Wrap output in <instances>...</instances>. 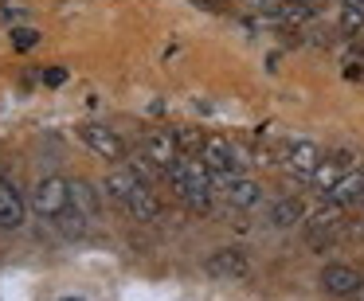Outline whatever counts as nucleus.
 Masks as SVG:
<instances>
[{
    "label": "nucleus",
    "instance_id": "nucleus-23",
    "mask_svg": "<svg viewBox=\"0 0 364 301\" xmlns=\"http://www.w3.org/2000/svg\"><path fill=\"white\" fill-rule=\"evenodd\" d=\"M341 9H364V0H341Z\"/></svg>",
    "mask_w": 364,
    "mask_h": 301
},
{
    "label": "nucleus",
    "instance_id": "nucleus-2",
    "mask_svg": "<svg viewBox=\"0 0 364 301\" xmlns=\"http://www.w3.org/2000/svg\"><path fill=\"white\" fill-rule=\"evenodd\" d=\"M28 204H32V212L40 215V219L55 223L59 215L75 204V199H71V180H67V176H59V173L40 176V180H36V188H32V196H28Z\"/></svg>",
    "mask_w": 364,
    "mask_h": 301
},
{
    "label": "nucleus",
    "instance_id": "nucleus-18",
    "mask_svg": "<svg viewBox=\"0 0 364 301\" xmlns=\"http://www.w3.org/2000/svg\"><path fill=\"white\" fill-rule=\"evenodd\" d=\"M55 223H59V231H63L67 239H82V235H87V212H82L79 204H71Z\"/></svg>",
    "mask_w": 364,
    "mask_h": 301
},
{
    "label": "nucleus",
    "instance_id": "nucleus-26",
    "mask_svg": "<svg viewBox=\"0 0 364 301\" xmlns=\"http://www.w3.org/2000/svg\"><path fill=\"white\" fill-rule=\"evenodd\" d=\"M356 301H364V290H360V293H356Z\"/></svg>",
    "mask_w": 364,
    "mask_h": 301
},
{
    "label": "nucleus",
    "instance_id": "nucleus-20",
    "mask_svg": "<svg viewBox=\"0 0 364 301\" xmlns=\"http://www.w3.org/2000/svg\"><path fill=\"white\" fill-rule=\"evenodd\" d=\"M24 16H28V9H24V4H16V0H12V4H9V0H0V20H4V24H12V28H16Z\"/></svg>",
    "mask_w": 364,
    "mask_h": 301
},
{
    "label": "nucleus",
    "instance_id": "nucleus-22",
    "mask_svg": "<svg viewBox=\"0 0 364 301\" xmlns=\"http://www.w3.org/2000/svg\"><path fill=\"white\" fill-rule=\"evenodd\" d=\"M40 79L48 82V87H59V82L67 79V71H63V67H48V71H40Z\"/></svg>",
    "mask_w": 364,
    "mask_h": 301
},
{
    "label": "nucleus",
    "instance_id": "nucleus-24",
    "mask_svg": "<svg viewBox=\"0 0 364 301\" xmlns=\"http://www.w3.org/2000/svg\"><path fill=\"white\" fill-rule=\"evenodd\" d=\"M59 301H87V297H79V293H67V297H59Z\"/></svg>",
    "mask_w": 364,
    "mask_h": 301
},
{
    "label": "nucleus",
    "instance_id": "nucleus-4",
    "mask_svg": "<svg viewBox=\"0 0 364 301\" xmlns=\"http://www.w3.org/2000/svg\"><path fill=\"white\" fill-rule=\"evenodd\" d=\"M204 270L212 278H220V282H251L255 278L251 258H247V251H239V246H220V251H212L204 258Z\"/></svg>",
    "mask_w": 364,
    "mask_h": 301
},
{
    "label": "nucleus",
    "instance_id": "nucleus-15",
    "mask_svg": "<svg viewBox=\"0 0 364 301\" xmlns=\"http://www.w3.org/2000/svg\"><path fill=\"white\" fill-rule=\"evenodd\" d=\"M137 180H141V176H137L134 168H110V173H106V180H102V192L114 199V204H126L129 192L137 188Z\"/></svg>",
    "mask_w": 364,
    "mask_h": 301
},
{
    "label": "nucleus",
    "instance_id": "nucleus-13",
    "mask_svg": "<svg viewBox=\"0 0 364 301\" xmlns=\"http://www.w3.org/2000/svg\"><path fill=\"white\" fill-rule=\"evenodd\" d=\"M262 184L251 180V176H231L228 184H223V199H228L235 212H255V207H262Z\"/></svg>",
    "mask_w": 364,
    "mask_h": 301
},
{
    "label": "nucleus",
    "instance_id": "nucleus-25",
    "mask_svg": "<svg viewBox=\"0 0 364 301\" xmlns=\"http://www.w3.org/2000/svg\"><path fill=\"white\" fill-rule=\"evenodd\" d=\"M294 4H325V0H294Z\"/></svg>",
    "mask_w": 364,
    "mask_h": 301
},
{
    "label": "nucleus",
    "instance_id": "nucleus-9",
    "mask_svg": "<svg viewBox=\"0 0 364 301\" xmlns=\"http://www.w3.org/2000/svg\"><path fill=\"white\" fill-rule=\"evenodd\" d=\"M321 145L317 141H309V137H294L290 145H286V157H282V165H286V173H294V176H301V180H314V173L321 168Z\"/></svg>",
    "mask_w": 364,
    "mask_h": 301
},
{
    "label": "nucleus",
    "instance_id": "nucleus-19",
    "mask_svg": "<svg viewBox=\"0 0 364 301\" xmlns=\"http://www.w3.org/2000/svg\"><path fill=\"white\" fill-rule=\"evenodd\" d=\"M40 40H43V32H36V28H24V24L12 28V51H32Z\"/></svg>",
    "mask_w": 364,
    "mask_h": 301
},
{
    "label": "nucleus",
    "instance_id": "nucleus-3",
    "mask_svg": "<svg viewBox=\"0 0 364 301\" xmlns=\"http://www.w3.org/2000/svg\"><path fill=\"white\" fill-rule=\"evenodd\" d=\"M200 160H204L208 168H212V180L220 184H228L231 176H239V153H235V145L228 141V137H220V133H208L204 137V149H200Z\"/></svg>",
    "mask_w": 364,
    "mask_h": 301
},
{
    "label": "nucleus",
    "instance_id": "nucleus-1",
    "mask_svg": "<svg viewBox=\"0 0 364 301\" xmlns=\"http://www.w3.org/2000/svg\"><path fill=\"white\" fill-rule=\"evenodd\" d=\"M165 180H168V188H173V196L181 199L188 212H208V207H212L215 180H212V168L200 157H181L176 165H168Z\"/></svg>",
    "mask_w": 364,
    "mask_h": 301
},
{
    "label": "nucleus",
    "instance_id": "nucleus-7",
    "mask_svg": "<svg viewBox=\"0 0 364 301\" xmlns=\"http://www.w3.org/2000/svg\"><path fill=\"white\" fill-rule=\"evenodd\" d=\"M317 285H321V293H329V297H356V293L364 290V278L360 270L345 266V262H329V266H321V274H317Z\"/></svg>",
    "mask_w": 364,
    "mask_h": 301
},
{
    "label": "nucleus",
    "instance_id": "nucleus-5",
    "mask_svg": "<svg viewBox=\"0 0 364 301\" xmlns=\"http://www.w3.org/2000/svg\"><path fill=\"white\" fill-rule=\"evenodd\" d=\"M79 141L87 145L98 160H106V165H118V160H126V153H129L126 141H122L110 126H102V121H87V126H79Z\"/></svg>",
    "mask_w": 364,
    "mask_h": 301
},
{
    "label": "nucleus",
    "instance_id": "nucleus-14",
    "mask_svg": "<svg viewBox=\"0 0 364 301\" xmlns=\"http://www.w3.org/2000/svg\"><path fill=\"white\" fill-rule=\"evenodd\" d=\"M360 196H364V165L348 168V173L341 176V180L333 184L329 192H325V199H329V204H341V207L356 204V199H360Z\"/></svg>",
    "mask_w": 364,
    "mask_h": 301
},
{
    "label": "nucleus",
    "instance_id": "nucleus-6",
    "mask_svg": "<svg viewBox=\"0 0 364 301\" xmlns=\"http://www.w3.org/2000/svg\"><path fill=\"white\" fill-rule=\"evenodd\" d=\"M345 227V207L341 204H329L325 199V207H317V212L306 215V231H309V243L317 246V251H325V246L337 239V231Z\"/></svg>",
    "mask_w": 364,
    "mask_h": 301
},
{
    "label": "nucleus",
    "instance_id": "nucleus-12",
    "mask_svg": "<svg viewBox=\"0 0 364 301\" xmlns=\"http://www.w3.org/2000/svg\"><path fill=\"white\" fill-rule=\"evenodd\" d=\"M306 204H301V196H278V199H270V207H267V227L270 231H294V227H301L306 223Z\"/></svg>",
    "mask_w": 364,
    "mask_h": 301
},
{
    "label": "nucleus",
    "instance_id": "nucleus-11",
    "mask_svg": "<svg viewBox=\"0 0 364 301\" xmlns=\"http://www.w3.org/2000/svg\"><path fill=\"white\" fill-rule=\"evenodd\" d=\"M122 207H126L137 223H161V219H165V199H161L157 188L145 184V180H137V188L129 192V199Z\"/></svg>",
    "mask_w": 364,
    "mask_h": 301
},
{
    "label": "nucleus",
    "instance_id": "nucleus-10",
    "mask_svg": "<svg viewBox=\"0 0 364 301\" xmlns=\"http://www.w3.org/2000/svg\"><path fill=\"white\" fill-rule=\"evenodd\" d=\"M141 153L161 168V173H168V165H176V160L184 157L181 141H176V129H149V133L141 137Z\"/></svg>",
    "mask_w": 364,
    "mask_h": 301
},
{
    "label": "nucleus",
    "instance_id": "nucleus-17",
    "mask_svg": "<svg viewBox=\"0 0 364 301\" xmlns=\"http://www.w3.org/2000/svg\"><path fill=\"white\" fill-rule=\"evenodd\" d=\"M102 196H106V192H98L95 184L82 180V176L71 184V199H75V204H79L87 215H98V212H102Z\"/></svg>",
    "mask_w": 364,
    "mask_h": 301
},
{
    "label": "nucleus",
    "instance_id": "nucleus-16",
    "mask_svg": "<svg viewBox=\"0 0 364 301\" xmlns=\"http://www.w3.org/2000/svg\"><path fill=\"white\" fill-rule=\"evenodd\" d=\"M348 168H353V157H345V153H341V157H329V160H321V168L314 173V180H309V184H317V188L329 192L333 184L348 173Z\"/></svg>",
    "mask_w": 364,
    "mask_h": 301
},
{
    "label": "nucleus",
    "instance_id": "nucleus-8",
    "mask_svg": "<svg viewBox=\"0 0 364 301\" xmlns=\"http://www.w3.org/2000/svg\"><path fill=\"white\" fill-rule=\"evenodd\" d=\"M28 196L12 176H0V231H20L28 219Z\"/></svg>",
    "mask_w": 364,
    "mask_h": 301
},
{
    "label": "nucleus",
    "instance_id": "nucleus-21",
    "mask_svg": "<svg viewBox=\"0 0 364 301\" xmlns=\"http://www.w3.org/2000/svg\"><path fill=\"white\" fill-rule=\"evenodd\" d=\"M341 28L345 32H364V9H341Z\"/></svg>",
    "mask_w": 364,
    "mask_h": 301
}]
</instances>
